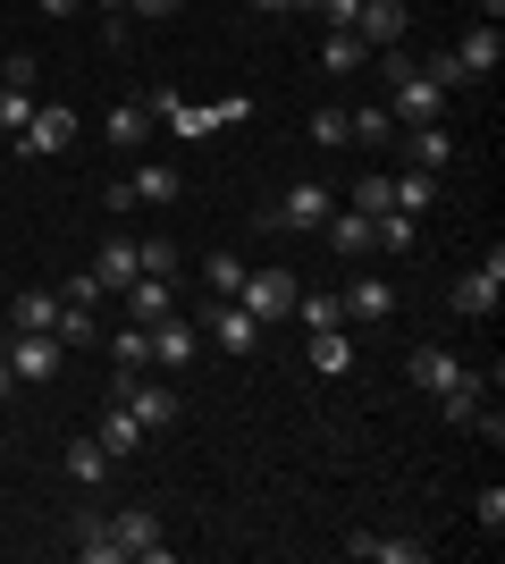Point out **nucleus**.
<instances>
[{
    "instance_id": "37998d69",
    "label": "nucleus",
    "mask_w": 505,
    "mask_h": 564,
    "mask_svg": "<svg viewBox=\"0 0 505 564\" xmlns=\"http://www.w3.org/2000/svg\"><path fill=\"white\" fill-rule=\"evenodd\" d=\"M34 9H43V18H76V9H85V0H34Z\"/></svg>"
},
{
    "instance_id": "a18cd8bd",
    "label": "nucleus",
    "mask_w": 505,
    "mask_h": 564,
    "mask_svg": "<svg viewBox=\"0 0 505 564\" xmlns=\"http://www.w3.org/2000/svg\"><path fill=\"white\" fill-rule=\"evenodd\" d=\"M9 388H18V379H9V354H0V397H9Z\"/></svg>"
},
{
    "instance_id": "c03bdc74",
    "label": "nucleus",
    "mask_w": 505,
    "mask_h": 564,
    "mask_svg": "<svg viewBox=\"0 0 505 564\" xmlns=\"http://www.w3.org/2000/svg\"><path fill=\"white\" fill-rule=\"evenodd\" d=\"M481 9H488V18H481V25H497V18H505V0H481Z\"/></svg>"
},
{
    "instance_id": "393cba45",
    "label": "nucleus",
    "mask_w": 505,
    "mask_h": 564,
    "mask_svg": "<svg viewBox=\"0 0 505 564\" xmlns=\"http://www.w3.org/2000/svg\"><path fill=\"white\" fill-rule=\"evenodd\" d=\"M68 471L85 480V489H101V480H110V455H101V438H68Z\"/></svg>"
},
{
    "instance_id": "79ce46f5",
    "label": "nucleus",
    "mask_w": 505,
    "mask_h": 564,
    "mask_svg": "<svg viewBox=\"0 0 505 564\" xmlns=\"http://www.w3.org/2000/svg\"><path fill=\"white\" fill-rule=\"evenodd\" d=\"M127 9H135V18H177L186 0H127Z\"/></svg>"
},
{
    "instance_id": "2f4dec72",
    "label": "nucleus",
    "mask_w": 505,
    "mask_h": 564,
    "mask_svg": "<svg viewBox=\"0 0 505 564\" xmlns=\"http://www.w3.org/2000/svg\"><path fill=\"white\" fill-rule=\"evenodd\" d=\"M237 286H244V261L211 253V304H237Z\"/></svg>"
},
{
    "instance_id": "7ed1b4c3",
    "label": "nucleus",
    "mask_w": 505,
    "mask_h": 564,
    "mask_svg": "<svg viewBox=\"0 0 505 564\" xmlns=\"http://www.w3.org/2000/svg\"><path fill=\"white\" fill-rule=\"evenodd\" d=\"M110 547H119V564H168V540H161V522H152L144 506L110 514Z\"/></svg>"
},
{
    "instance_id": "9d476101",
    "label": "nucleus",
    "mask_w": 505,
    "mask_h": 564,
    "mask_svg": "<svg viewBox=\"0 0 505 564\" xmlns=\"http://www.w3.org/2000/svg\"><path fill=\"white\" fill-rule=\"evenodd\" d=\"M497 295H505V253H488L481 270H463V279H455V312H463V321L497 312Z\"/></svg>"
},
{
    "instance_id": "9b49d317",
    "label": "nucleus",
    "mask_w": 505,
    "mask_h": 564,
    "mask_svg": "<svg viewBox=\"0 0 505 564\" xmlns=\"http://www.w3.org/2000/svg\"><path fill=\"white\" fill-rule=\"evenodd\" d=\"M405 0H362V18H354V43L362 51H396V43H405Z\"/></svg>"
},
{
    "instance_id": "412c9836",
    "label": "nucleus",
    "mask_w": 505,
    "mask_h": 564,
    "mask_svg": "<svg viewBox=\"0 0 505 564\" xmlns=\"http://www.w3.org/2000/svg\"><path fill=\"white\" fill-rule=\"evenodd\" d=\"M127 186H135V203H177V194H186V177H177L168 161H144L135 177H127Z\"/></svg>"
},
{
    "instance_id": "dca6fc26",
    "label": "nucleus",
    "mask_w": 505,
    "mask_h": 564,
    "mask_svg": "<svg viewBox=\"0 0 505 564\" xmlns=\"http://www.w3.org/2000/svg\"><path fill=\"white\" fill-rule=\"evenodd\" d=\"M455 371H463V362H455L447 346H413V354H405V379L421 388V397H438V388H447Z\"/></svg>"
},
{
    "instance_id": "72a5a7b5",
    "label": "nucleus",
    "mask_w": 505,
    "mask_h": 564,
    "mask_svg": "<svg viewBox=\"0 0 505 564\" xmlns=\"http://www.w3.org/2000/svg\"><path fill=\"white\" fill-rule=\"evenodd\" d=\"M34 76H43L34 51H9V59H0V85H18V94H34Z\"/></svg>"
},
{
    "instance_id": "0eeeda50",
    "label": "nucleus",
    "mask_w": 505,
    "mask_h": 564,
    "mask_svg": "<svg viewBox=\"0 0 505 564\" xmlns=\"http://www.w3.org/2000/svg\"><path fill=\"white\" fill-rule=\"evenodd\" d=\"M59 362H68V346H59L51 329H18L9 337V379H34V388H43V379H59Z\"/></svg>"
},
{
    "instance_id": "423d86ee",
    "label": "nucleus",
    "mask_w": 505,
    "mask_h": 564,
    "mask_svg": "<svg viewBox=\"0 0 505 564\" xmlns=\"http://www.w3.org/2000/svg\"><path fill=\"white\" fill-rule=\"evenodd\" d=\"M152 110H161L168 118V127H177V135H211V127H228V118H244V110H253V101H219V110H194V101L186 94H177V85H161V94H152Z\"/></svg>"
},
{
    "instance_id": "6e6552de",
    "label": "nucleus",
    "mask_w": 505,
    "mask_h": 564,
    "mask_svg": "<svg viewBox=\"0 0 505 564\" xmlns=\"http://www.w3.org/2000/svg\"><path fill=\"white\" fill-rule=\"evenodd\" d=\"M337 312H345V321H362V329H380V321H396V286H387L380 270H354V279H345V295H337Z\"/></svg>"
},
{
    "instance_id": "b1692460",
    "label": "nucleus",
    "mask_w": 505,
    "mask_h": 564,
    "mask_svg": "<svg viewBox=\"0 0 505 564\" xmlns=\"http://www.w3.org/2000/svg\"><path fill=\"white\" fill-rule=\"evenodd\" d=\"M320 68H329V76H354V68H371V51H362L354 34H320Z\"/></svg>"
},
{
    "instance_id": "e433bc0d",
    "label": "nucleus",
    "mask_w": 505,
    "mask_h": 564,
    "mask_svg": "<svg viewBox=\"0 0 505 564\" xmlns=\"http://www.w3.org/2000/svg\"><path fill=\"white\" fill-rule=\"evenodd\" d=\"M295 312H304V329H337V321H345L337 295H295Z\"/></svg>"
},
{
    "instance_id": "39448f33",
    "label": "nucleus",
    "mask_w": 505,
    "mask_h": 564,
    "mask_svg": "<svg viewBox=\"0 0 505 564\" xmlns=\"http://www.w3.org/2000/svg\"><path fill=\"white\" fill-rule=\"evenodd\" d=\"M329 212H337V194H329V186H312V177H295V186L262 212V228H320Z\"/></svg>"
},
{
    "instance_id": "a211bd4d",
    "label": "nucleus",
    "mask_w": 505,
    "mask_h": 564,
    "mask_svg": "<svg viewBox=\"0 0 505 564\" xmlns=\"http://www.w3.org/2000/svg\"><path fill=\"white\" fill-rule=\"evenodd\" d=\"M211 321H219V346H228V354H253V346H262V321H253L244 304H211Z\"/></svg>"
},
{
    "instance_id": "f8f14e48",
    "label": "nucleus",
    "mask_w": 505,
    "mask_h": 564,
    "mask_svg": "<svg viewBox=\"0 0 505 564\" xmlns=\"http://www.w3.org/2000/svg\"><path fill=\"white\" fill-rule=\"evenodd\" d=\"M94 279L110 286V295H127V286L144 279V261H135V236H110V245H101V253H94Z\"/></svg>"
},
{
    "instance_id": "49530a36",
    "label": "nucleus",
    "mask_w": 505,
    "mask_h": 564,
    "mask_svg": "<svg viewBox=\"0 0 505 564\" xmlns=\"http://www.w3.org/2000/svg\"><path fill=\"white\" fill-rule=\"evenodd\" d=\"M244 9H287V0H244Z\"/></svg>"
},
{
    "instance_id": "ea45409f",
    "label": "nucleus",
    "mask_w": 505,
    "mask_h": 564,
    "mask_svg": "<svg viewBox=\"0 0 505 564\" xmlns=\"http://www.w3.org/2000/svg\"><path fill=\"white\" fill-rule=\"evenodd\" d=\"M101 295H110V286H101V279H94V270H76V279H68V304H85V312H94V304H101Z\"/></svg>"
},
{
    "instance_id": "4c0bfd02",
    "label": "nucleus",
    "mask_w": 505,
    "mask_h": 564,
    "mask_svg": "<svg viewBox=\"0 0 505 564\" xmlns=\"http://www.w3.org/2000/svg\"><path fill=\"white\" fill-rule=\"evenodd\" d=\"M135 261H144L152 279H168V270H177V245H168V236H144V245H135Z\"/></svg>"
},
{
    "instance_id": "1a4fd4ad",
    "label": "nucleus",
    "mask_w": 505,
    "mask_h": 564,
    "mask_svg": "<svg viewBox=\"0 0 505 564\" xmlns=\"http://www.w3.org/2000/svg\"><path fill=\"white\" fill-rule=\"evenodd\" d=\"M295 295H304V286H295L287 270H244V286H237V304L253 312V321H287Z\"/></svg>"
},
{
    "instance_id": "20e7f679",
    "label": "nucleus",
    "mask_w": 505,
    "mask_h": 564,
    "mask_svg": "<svg viewBox=\"0 0 505 564\" xmlns=\"http://www.w3.org/2000/svg\"><path fill=\"white\" fill-rule=\"evenodd\" d=\"M68 143H76V110H59V101H51V110H34V118L18 127V161H59Z\"/></svg>"
},
{
    "instance_id": "f3484780",
    "label": "nucleus",
    "mask_w": 505,
    "mask_h": 564,
    "mask_svg": "<svg viewBox=\"0 0 505 564\" xmlns=\"http://www.w3.org/2000/svg\"><path fill=\"white\" fill-rule=\"evenodd\" d=\"M101 135L119 143V152H144V143H152V101H135V94H127L119 110H110V127H101Z\"/></svg>"
},
{
    "instance_id": "a878e982",
    "label": "nucleus",
    "mask_w": 505,
    "mask_h": 564,
    "mask_svg": "<svg viewBox=\"0 0 505 564\" xmlns=\"http://www.w3.org/2000/svg\"><path fill=\"white\" fill-rule=\"evenodd\" d=\"M9 321H18V329H59V295H34V286H25L18 304H9Z\"/></svg>"
},
{
    "instance_id": "aec40b11",
    "label": "nucleus",
    "mask_w": 505,
    "mask_h": 564,
    "mask_svg": "<svg viewBox=\"0 0 505 564\" xmlns=\"http://www.w3.org/2000/svg\"><path fill=\"white\" fill-rule=\"evenodd\" d=\"M455 59H463V76H488L505 59V43H497V25H472V34H463L455 43Z\"/></svg>"
},
{
    "instance_id": "cd10ccee",
    "label": "nucleus",
    "mask_w": 505,
    "mask_h": 564,
    "mask_svg": "<svg viewBox=\"0 0 505 564\" xmlns=\"http://www.w3.org/2000/svg\"><path fill=\"white\" fill-rule=\"evenodd\" d=\"M345 556H371V564H421L413 540H345Z\"/></svg>"
},
{
    "instance_id": "ddd939ff",
    "label": "nucleus",
    "mask_w": 505,
    "mask_h": 564,
    "mask_svg": "<svg viewBox=\"0 0 505 564\" xmlns=\"http://www.w3.org/2000/svg\"><path fill=\"white\" fill-rule=\"evenodd\" d=\"M94 438H101V455H110V464H127V455H144V422H135L127 404H110V413H101V422H94Z\"/></svg>"
},
{
    "instance_id": "473e14b6",
    "label": "nucleus",
    "mask_w": 505,
    "mask_h": 564,
    "mask_svg": "<svg viewBox=\"0 0 505 564\" xmlns=\"http://www.w3.org/2000/svg\"><path fill=\"white\" fill-rule=\"evenodd\" d=\"M312 143L320 152H345V143H354L345 135V110H312Z\"/></svg>"
},
{
    "instance_id": "c85d7f7f",
    "label": "nucleus",
    "mask_w": 505,
    "mask_h": 564,
    "mask_svg": "<svg viewBox=\"0 0 505 564\" xmlns=\"http://www.w3.org/2000/svg\"><path fill=\"white\" fill-rule=\"evenodd\" d=\"M345 135H354V143H387V135H396L387 101H380V110H345Z\"/></svg>"
},
{
    "instance_id": "6ab92c4d",
    "label": "nucleus",
    "mask_w": 505,
    "mask_h": 564,
    "mask_svg": "<svg viewBox=\"0 0 505 564\" xmlns=\"http://www.w3.org/2000/svg\"><path fill=\"white\" fill-rule=\"evenodd\" d=\"M127 312H135L144 329H152V321H168V312H177V295H168V279H152V270H144V279L127 286Z\"/></svg>"
},
{
    "instance_id": "f257e3e1",
    "label": "nucleus",
    "mask_w": 505,
    "mask_h": 564,
    "mask_svg": "<svg viewBox=\"0 0 505 564\" xmlns=\"http://www.w3.org/2000/svg\"><path fill=\"white\" fill-rule=\"evenodd\" d=\"M380 68H387V118H405V127H430V118H447V94H438V85L413 68V59H396V51H387Z\"/></svg>"
},
{
    "instance_id": "c756f323",
    "label": "nucleus",
    "mask_w": 505,
    "mask_h": 564,
    "mask_svg": "<svg viewBox=\"0 0 505 564\" xmlns=\"http://www.w3.org/2000/svg\"><path fill=\"white\" fill-rule=\"evenodd\" d=\"M371 228H380V245H371V253H413V212H380Z\"/></svg>"
},
{
    "instance_id": "a19ab883",
    "label": "nucleus",
    "mask_w": 505,
    "mask_h": 564,
    "mask_svg": "<svg viewBox=\"0 0 505 564\" xmlns=\"http://www.w3.org/2000/svg\"><path fill=\"white\" fill-rule=\"evenodd\" d=\"M481 531H488V540L505 531V489H481Z\"/></svg>"
},
{
    "instance_id": "c9c22d12",
    "label": "nucleus",
    "mask_w": 505,
    "mask_h": 564,
    "mask_svg": "<svg viewBox=\"0 0 505 564\" xmlns=\"http://www.w3.org/2000/svg\"><path fill=\"white\" fill-rule=\"evenodd\" d=\"M354 212H371V219L396 212V186H387V177H362V186H354Z\"/></svg>"
},
{
    "instance_id": "58836bf2",
    "label": "nucleus",
    "mask_w": 505,
    "mask_h": 564,
    "mask_svg": "<svg viewBox=\"0 0 505 564\" xmlns=\"http://www.w3.org/2000/svg\"><path fill=\"white\" fill-rule=\"evenodd\" d=\"M320 18H329V34H354V18H362V0H320Z\"/></svg>"
},
{
    "instance_id": "f03ea898",
    "label": "nucleus",
    "mask_w": 505,
    "mask_h": 564,
    "mask_svg": "<svg viewBox=\"0 0 505 564\" xmlns=\"http://www.w3.org/2000/svg\"><path fill=\"white\" fill-rule=\"evenodd\" d=\"M110 397H119L127 413L144 422V438H152V430H168V422H177V388H161V379H144V371H119V379H110Z\"/></svg>"
},
{
    "instance_id": "4468645a",
    "label": "nucleus",
    "mask_w": 505,
    "mask_h": 564,
    "mask_svg": "<svg viewBox=\"0 0 505 564\" xmlns=\"http://www.w3.org/2000/svg\"><path fill=\"white\" fill-rule=\"evenodd\" d=\"M194 346H202V337H194V321H177V312H168V321H152V362H161V371H186Z\"/></svg>"
},
{
    "instance_id": "f704fd0d",
    "label": "nucleus",
    "mask_w": 505,
    "mask_h": 564,
    "mask_svg": "<svg viewBox=\"0 0 505 564\" xmlns=\"http://www.w3.org/2000/svg\"><path fill=\"white\" fill-rule=\"evenodd\" d=\"M25 118H34V94H18V85H0V135H18Z\"/></svg>"
},
{
    "instance_id": "bb28decb",
    "label": "nucleus",
    "mask_w": 505,
    "mask_h": 564,
    "mask_svg": "<svg viewBox=\"0 0 505 564\" xmlns=\"http://www.w3.org/2000/svg\"><path fill=\"white\" fill-rule=\"evenodd\" d=\"M110 354H119V371H152V329H144V321L119 329V337H110Z\"/></svg>"
},
{
    "instance_id": "7c9ffc66",
    "label": "nucleus",
    "mask_w": 505,
    "mask_h": 564,
    "mask_svg": "<svg viewBox=\"0 0 505 564\" xmlns=\"http://www.w3.org/2000/svg\"><path fill=\"white\" fill-rule=\"evenodd\" d=\"M345 362H354V346H345V337H337V329H312V371H345Z\"/></svg>"
},
{
    "instance_id": "5701e85b",
    "label": "nucleus",
    "mask_w": 505,
    "mask_h": 564,
    "mask_svg": "<svg viewBox=\"0 0 505 564\" xmlns=\"http://www.w3.org/2000/svg\"><path fill=\"white\" fill-rule=\"evenodd\" d=\"M387 186H396V212H413V219L438 203V177H430V169H405V177H387Z\"/></svg>"
},
{
    "instance_id": "4be33fe9",
    "label": "nucleus",
    "mask_w": 505,
    "mask_h": 564,
    "mask_svg": "<svg viewBox=\"0 0 505 564\" xmlns=\"http://www.w3.org/2000/svg\"><path fill=\"white\" fill-rule=\"evenodd\" d=\"M447 161H455V135H447L438 118H430V127H413V169H430V177H438Z\"/></svg>"
},
{
    "instance_id": "2eb2a0df",
    "label": "nucleus",
    "mask_w": 505,
    "mask_h": 564,
    "mask_svg": "<svg viewBox=\"0 0 505 564\" xmlns=\"http://www.w3.org/2000/svg\"><path fill=\"white\" fill-rule=\"evenodd\" d=\"M320 236H329V245H337V253H345V261H362V253H371V245H380V228H371V212H329V219H320Z\"/></svg>"
},
{
    "instance_id": "de8ad7c7",
    "label": "nucleus",
    "mask_w": 505,
    "mask_h": 564,
    "mask_svg": "<svg viewBox=\"0 0 505 564\" xmlns=\"http://www.w3.org/2000/svg\"><path fill=\"white\" fill-rule=\"evenodd\" d=\"M94 9H110V18H119V9H127V0H94Z\"/></svg>"
}]
</instances>
